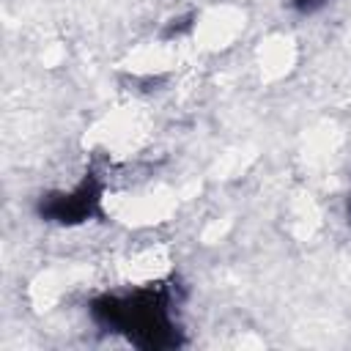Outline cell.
I'll return each mask as SVG.
<instances>
[{"label": "cell", "instance_id": "6da1fadb", "mask_svg": "<svg viewBox=\"0 0 351 351\" xmlns=\"http://www.w3.org/2000/svg\"><path fill=\"white\" fill-rule=\"evenodd\" d=\"M101 200V192L93 181H80L77 186H71L69 192H55L49 197L41 200V217L44 219H55V222H63V225H71V222H85L96 206Z\"/></svg>", "mask_w": 351, "mask_h": 351}, {"label": "cell", "instance_id": "7a4b0ae2", "mask_svg": "<svg viewBox=\"0 0 351 351\" xmlns=\"http://www.w3.org/2000/svg\"><path fill=\"white\" fill-rule=\"evenodd\" d=\"M291 3V8L296 11V14H302V16H310V14H315V11H321L329 0H288Z\"/></svg>", "mask_w": 351, "mask_h": 351}, {"label": "cell", "instance_id": "3957f363", "mask_svg": "<svg viewBox=\"0 0 351 351\" xmlns=\"http://www.w3.org/2000/svg\"><path fill=\"white\" fill-rule=\"evenodd\" d=\"M348 217H351V195H348Z\"/></svg>", "mask_w": 351, "mask_h": 351}]
</instances>
